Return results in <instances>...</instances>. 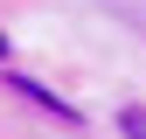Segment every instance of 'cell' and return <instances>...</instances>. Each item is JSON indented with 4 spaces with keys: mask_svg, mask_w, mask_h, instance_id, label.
<instances>
[{
    "mask_svg": "<svg viewBox=\"0 0 146 139\" xmlns=\"http://www.w3.org/2000/svg\"><path fill=\"white\" fill-rule=\"evenodd\" d=\"M125 132H132V139H146V111H125Z\"/></svg>",
    "mask_w": 146,
    "mask_h": 139,
    "instance_id": "6da1fadb",
    "label": "cell"
}]
</instances>
